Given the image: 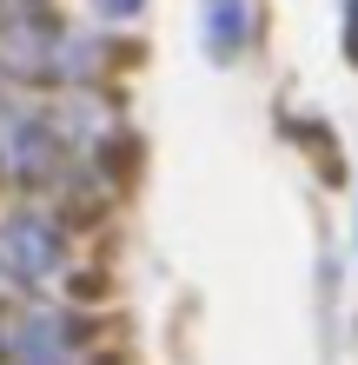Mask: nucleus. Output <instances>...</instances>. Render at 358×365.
Masks as SVG:
<instances>
[{
    "label": "nucleus",
    "mask_w": 358,
    "mask_h": 365,
    "mask_svg": "<svg viewBox=\"0 0 358 365\" xmlns=\"http://www.w3.org/2000/svg\"><path fill=\"white\" fill-rule=\"evenodd\" d=\"M93 7H100V14H107V20H133V14L146 7V0H93Z\"/></svg>",
    "instance_id": "nucleus-6"
},
{
    "label": "nucleus",
    "mask_w": 358,
    "mask_h": 365,
    "mask_svg": "<svg viewBox=\"0 0 358 365\" xmlns=\"http://www.w3.org/2000/svg\"><path fill=\"white\" fill-rule=\"evenodd\" d=\"M0 272L14 286H47L67 272V226L40 206H20L0 220Z\"/></svg>",
    "instance_id": "nucleus-3"
},
{
    "label": "nucleus",
    "mask_w": 358,
    "mask_h": 365,
    "mask_svg": "<svg viewBox=\"0 0 358 365\" xmlns=\"http://www.w3.org/2000/svg\"><path fill=\"white\" fill-rule=\"evenodd\" d=\"M252 34H259V7H252V0H206L199 7V40H206V53H213L219 67H233L252 47Z\"/></svg>",
    "instance_id": "nucleus-5"
},
{
    "label": "nucleus",
    "mask_w": 358,
    "mask_h": 365,
    "mask_svg": "<svg viewBox=\"0 0 358 365\" xmlns=\"http://www.w3.org/2000/svg\"><path fill=\"white\" fill-rule=\"evenodd\" d=\"M67 126L47 120V106H27V100H0V173L14 186H47L67 160Z\"/></svg>",
    "instance_id": "nucleus-2"
},
{
    "label": "nucleus",
    "mask_w": 358,
    "mask_h": 365,
    "mask_svg": "<svg viewBox=\"0 0 358 365\" xmlns=\"http://www.w3.org/2000/svg\"><path fill=\"white\" fill-rule=\"evenodd\" d=\"M345 53H352V67H358V0L345 7Z\"/></svg>",
    "instance_id": "nucleus-7"
},
{
    "label": "nucleus",
    "mask_w": 358,
    "mask_h": 365,
    "mask_svg": "<svg viewBox=\"0 0 358 365\" xmlns=\"http://www.w3.org/2000/svg\"><path fill=\"white\" fill-rule=\"evenodd\" d=\"M7 359L14 365H80V326L60 306H33L7 326Z\"/></svg>",
    "instance_id": "nucleus-4"
},
{
    "label": "nucleus",
    "mask_w": 358,
    "mask_h": 365,
    "mask_svg": "<svg viewBox=\"0 0 358 365\" xmlns=\"http://www.w3.org/2000/svg\"><path fill=\"white\" fill-rule=\"evenodd\" d=\"M7 286H14V279H7V272H0V299H7Z\"/></svg>",
    "instance_id": "nucleus-8"
},
{
    "label": "nucleus",
    "mask_w": 358,
    "mask_h": 365,
    "mask_svg": "<svg viewBox=\"0 0 358 365\" xmlns=\"http://www.w3.org/2000/svg\"><path fill=\"white\" fill-rule=\"evenodd\" d=\"M100 34L73 27V20H53L40 7H20L7 27H0V73L14 80H53V87H80V80L100 73Z\"/></svg>",
    "instance_id": "nucleus-1"
}]
</instances>
